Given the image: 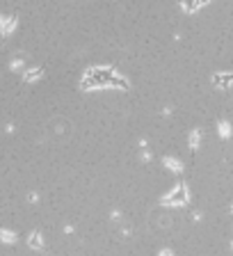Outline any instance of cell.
Returning a JSON list of instances; mask_svg holds the SVG:
<instances>
[{
    "label": "cell",
    "mask_w": 233,
    "mask_h": 256,
    "mask_svg": "<svg viewBox=\"0 0 233 256\" xmlns=\"http://www.w3.org/2000/svg\"><path fill=\"white\" fill-rule=\"evenodd\" d=\"M231 250H233V240H231Z\"/></svg>",
    "instance_id": "277c9868"
},
{
    "label": "cell",
    "mask_w": 233,
    "mask_h": 256,
    "mask_svg": "<svg viewBox=\"0 0 233 256\" xmlns=\"http://www.w3.org/2000/svg\"><path fill=\"white\" fill-rule=\"evenodd\" d=\"M222 135H228V124H222Z\"/></svg>",
    "instance_id": "3957f363"
},
{
    "label": "cell",
    "mask_w": 233,
    "mask_h": 256,
    "mask_svg": "<svg viewBox=\"0 0 233 256\" xmlns=\"http://www.w3.org/2000/svg\"><path fill=\"white\" fill-rule=\"evenodd\" d=\"M158 256H174V252H172V250H162Z\"/></svg>",
    "instance_id": "7a4b0ae2"
},
{
    "label": "cell",
    "mask_w": 233,
    "mask_h": 256,
    "mask_svg": "<svg viewBox=\"0 0 233 256\" xmlns=\"http://www.w3.org/2000/svg\"><path fill=\"white\" fill-rule=\"evenodd\" d=\"M30 245H32V247H42V238H39V234H34V236L30 238Z\"/></svg>",
    "instance_id": "6da1fadb"
}]
</instances>
